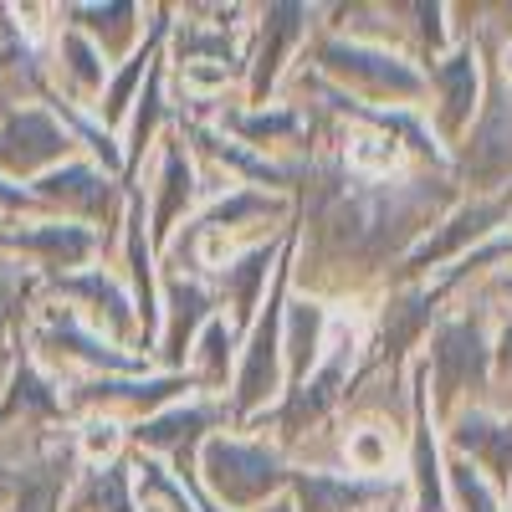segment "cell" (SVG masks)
Listing matches in <instances>:
<instances>
[{"label": "cell", "instance_id": "obj_1", "mask_svg": "<svg viewBox=\"0 0 512 512\" xmlns=\"http://www.w3.org/2000/svg\"><path fill=\"white\" fill-rule=\"evenodd\" d=\"M72 134L41 108H16L0 123V169L16 180H41L52 175L57 159H67Z\"/></svg>", "mask_w": 512, "mask_h": 512}, {"label": "cell", "instance_id": "obj_2", "mask_svg": "<svg viewBox=\"0 0 512 512\" xmlns=\"http://www.w3.org/2000/svg\"><path fill=\"white\" fill-rule=\"evenodd\" d=\"M205 472H210V482H216L221 497L251 502L277 482V461L267 451H256V446H241V441H216L205 451Z\"/></svg>", "mask_w": 512, "mask_h": 512}, {"label": "cell", "instance_id": "obj_3", "mask_svg": "<svg viewBox=\"0 0 512 512\" xmlns=\"http://www.w3.org/2000/svg\"><path fill=\"white\" fill-rule=\"evenodd\" d=\"M31 195L36 200H57V205H82V210L98 216V210L108 205V180L98 175V169H88V164H62V169H52V175H41Z\"/></svg>", "mask_w": 512, "mask_h": 512}, {"label": "cell", "instance_id": "obj_4", "mask_svg": "<svg viewBox=\"0 0 512 512\" xmlns=\"http://www.w3.org/2000/svg\"><path fill=\"white\" fill-rule=\"evenodd\" d=\"M0 241L16 246V251H36L47 256L52 267H72L93 251V231L82 226H36V231H0Z\"/></svg>", "mask_w": 512, "mask_h": 512}, {"label": "cell", "instance_id": "obj_5", "mask_svg": "<svg viewBox=\"0 0 512 512\" xmlns=\"http://www.w3.org/2000/svg\"><path fill=\"white\" fill-rule=\"evenodd\" d=\"M466 164L477 169V180H487L482 190H497V180L512 175V118L507 113H487L472 149H466Z\"/></svg>", "mask_w": 512, "mask_h": 512}, {"label": "cell", "instance_id": "obj_6", "mask_svg": "<svg viewBox=\"0 0 512 512\" xmlns=\"http://www.w3.org/2000/svg\"><path fill=\"white\" fill-rule=\"evenodd\" d=\"M482 364H487V349H482V338L466 328V323L441 333V344H436V374H441V384H446V395L461 390L472 374H482Z\"/></svg>", "mask_w": 512, "mask_h": 512}, {"label": "cell", "instance_id": "obj_7", "mask_svg": "<svg viewBox=\"0 0 512 512\" xmlns=\"http://www.w3.org/2000/svg\"><path fill=\"white\" fill-rule=\"evenodd\" d=\"M328 67H338V72H354V77H369V82H379V88H395V93H415L420 88V77L410 72V67H400L395 57H379V52H364V47H333L328 52Z\"/></svg>", "mask_w": 512, "mask_h": 512}, {"label": "cell", "instance_id": "obj_8", "mask_svg": "<svg viewBox=\"0 0 512 512\" xmlns=\"http://www.w3.org/2000/svg\"><path fill=\"white\" fill-rule=\"evenodd\" d=\"M461 446H472L492 461V472L507 477L512 466V425L507 420H487V415H466L461 420Z\"/></svg>", "mask_w": 512, "mask_h": 512}, {"label": "cell", "instance_id": "obj_9", "mask_svg": "<svg viewBox=\"0 0 512 512\" xmlns=\"http://www.w3.org/2000/svg\"><path fill=\"white\" fill-rule=\"evenodd\" d=\"M441 82H446V108H451V118H466V108H472V98H477V57H472V52L451 57V62L441 67Z\"/></svg>", "mask_w": 512, "mask_h": 512}, {"label": "cell", "instance_id": "obj_10", "mask_svg": "<svg viewBox=\"0 0 512 512\" xmlns=\"http://www.w3.org/2000/svg\"><path fill=\"white\" fill-rule=\"evenodd\" d=\"M349 159H354V169H364V175H390V169L400 164V144L390 134H369V139H354Z\"/></svg>", "mask_w": 512, "mask_h": 512}, {"label": "cell", "instance_id": "obj_11", "mask_svg": "<svg viewBox=\"0 0 512 512\" xmlns=\"http://www.w3.org/2000/svg\"><path fill=\"white\" fill-rule=\"evenodd\" d=\"M62 292H88V297H93V303H98V308H103L108 318H118V328L128 323V313H123V308H128V303H123V292H118V287H113V282H108L103 272L72 277V282H62Z\"/></svg>", "mask_w": 512, "mask_h": 512}, {"label": "cell", "instance_id": "obj_12", "mask_svg": "<svg viewBox=\"0 0 512 512\" xmlns=\"http://www.w3.org/2000/svg\"><path fill=\"white\" fill-rule=\"evenodd\" d=\"M62 57H67V72L82 82V88H93V82L103 77V62H98V52H93V41H88V36L67 31V36H62Z\"/></svg>", "mask_w": 512, "mask_h": 512}, {"label": "cell", "instance_id": "obj_13", "mask_svg": "<svg viewBox=\"0 0 512 512\" xmlns=\"http://www.w3.org/2000/svg\"><path fill=\"white\" fill-rule=\"evenodd\" d=\"M175 308H180V313H175V333H169V354L180 359V354H185V338H190V323L205 313V297H200L195 287H175Z\"/></svg>", "mask_w": 512, "mask_h": 512}, {"label": "cell", "instance_id": "obj_14", "mask_svg": "<svg viewBox=\"0 0 512 512\" xmlns=\"http://www.w3.org/2000/svg\"><path fill=\"white\" fill-rule=\"evenodd\" d=\"M292 323H297V364H313V349H318V328H323V313L313 303H297L292 308Z\"/></svg>", "mask_w": 512, "mask_h": 512}, {"label": "cell", "instance_id": "obj_15", "mask_svg": "<svg viewBox=\"0 0 512 512\" xmlns=\"http://www.w3.org/2000/svg\"><path fill=\"white\" fill-rule=\"evenodd\" d=\"M82 451H88L93 461L113 456L118 451V425L113 420H88V425H82Z\"/></svg>", "mask_w": 512, "mask_h": 512}, {"label": "cell", "instance_id": "obj_16", "mask_svg": "<svg viewBox=\"0 0 512 512\" xmlns=\"http://www.w3.org/2000/svg\"><path fill=\"white\" fill-rule=\"evenodd\" d=\"M349 461H354V466H364V472H379V466L390 461V446H384L374 431H359V436L349 441Z\"/></svg>", "mask_w": 512, "mask_h": 512}, {"label": "cell", "instance_id": "obj_17", "mask_svg": "<svg viewBox=\"0 0 512 512\" xmlns=\"http://www.w3.org/2000/svg\"><path fill=\"white\" fill-rule=\"evenodd\" d=\"M456 487H461V502L472 507V512H492V497H487V487L477 482L472 466H456Z\"/></svg>", "mask_w": 512, "mask_h": 512}, {"label": "cell", "instance_id": "obj_18", "mask_svg": "<svg viewBox=\"0 0 512 512\" xmlns=\"http://www.w3.org/2000/svg\"><path fill=\"white\" fill-rule=\"evenodd\" d=\"M36 195L31 190H21V185H6V180H0V205H6V210H21V205H31Z\"/></svg>", "mask_w": 512, "mask_h": 512}, {"label": "cell", "instance_id": "obj_19", "mask_svg": "<svg viewBox=\"0 0 512 512\" xmlns=\"http://www.w3.org/2000/svg\"><path fill=\"white\" fill-rule=\"evenodd\" d=\"M16 287H21V277H16V272H6V267H0V318H6V308H11V297H16Z\"/></svg>", "mask_w": 512, "mask_h": 512}, {"label": "cell", "instance_id": "obj_20", "mask_svg": "<svg viewBox=\"0 0 512 512\" xmlns=\"http://www.w3.org/2000/svg\"><path fill=\"white\" fill-rule=\"evenodd\" d=\"M507 72H512V47H507Z\"/></svg>", "mask_w": 512, "mask_h": 512}, {"label": "cell", "instance_id": "obj_21", "mask_svg": "<svg viewBox=\"0 0 512 512\" xmlns=\"http://www.w3.org/2000/svg\"><path fill=\"white\" fill-rule=\"evenodd\" d=\"M272 512H292V507H272Z\"/></svg>", "mask_w": 512, "mask_h": 512}]
</instances>
